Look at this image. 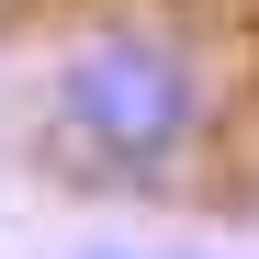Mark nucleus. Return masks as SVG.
Instances as JSON below:
<instances>
[{
	"label": "nucleus",
	"instance_id": "1",
	"mask_svg": "<svg viewBox=\"0 0 259 259\" xmlns=\"http://www.w3.org/2000/svg\"><path fill=\"white\" fill-rule=\"evenodd\" d=\"M226 79L203 34L158 0H113L46 57V158L91 192H169L203 158Z\"/></svg>",
	"mask_w": 259,
	"mask_h": 259
},
{
	"label": "nucleus",
	"instance_id": "2",
	"mask_svg": "<svg viewBox=\"0 0 259 259\" xmlns=\"http://www.w3.org/2000/svg\"><path fill=\"white\" fill-rule=\"evenodd\" d=\"M79 259H136V248H79Z\"/></svg>",
	"mask_w": 259,
	"mask_h": 259
}]
</instances>
